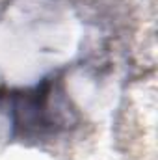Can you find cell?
I'll return each instance as SVG.
<instances>
[{"mask_svg": "<svg viewBox=\"0 0 158 160\" xmlns=\"http://www.w3.org/2000/svg\"><path fill=\"white\" fill-rule=\"evenodd\" d=\"M60 78H45L32 89H19V91H4L0 88V101L9 102V116L15 138H43L47 134H54L65 127L62 119L63 112L52 102V93L58 88Z\"/></svg>", "mask_w": 158, "mask_h": 160, "instance_id": "1", "label": "cell"}]
</instances>
